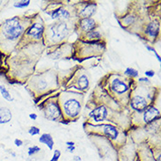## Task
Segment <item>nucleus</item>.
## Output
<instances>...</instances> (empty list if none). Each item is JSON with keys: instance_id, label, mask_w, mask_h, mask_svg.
<instances>
[{"instance_id": "obj_24", "label": "nucleus", "mask_w": 161, "mask_h": 161, "mask_svg": "<svg viewBox=\"0 0 161 161\" xmlns=\"http://www.w3.org/2000/svg\"><path fill=\"white\" fill-rule=\"evenodd\" d=\"M31 4L30 0H20V1H15L13 3V6L18 9H24L29 6Z\"/></svg>"}, {"instance_id": "obj_26", "label": "nucleus", "mask_w": 161, "mask_h": 161, "mask_svg": "<svg viewBox=\"0 0 161 161\" xmlns=\"http://www.w3.org/2000/svg\"><path fill=\"white\" fill-rule=\"evenodd\" d=\"M145 48H146V49H147L148 51L152 52V53L155 55V56H156L157 60L158 61V63L161 62V56H160V55L157 52V50L153 48V46H151V45H145Z\"/></svg>"}, {"instance_id": "obj_6", "label": "nucleus", "mask_w": 161, "mask_h": 161, "mask_svg": "<svg viewBox=\"0 0 161 161\" xmlns=\"http://www.w3.org/2000/svg\"><path fill=\"white\" fill-rule=\"evenodd\" d=\"M45 27L46 25H45L44 20L40 16V14L37 13L31 25L26 30L25 34L23 35L18 45L24 47L26 45H32L35 43H39L41 42H43Z\"/></svg>"}, {"instance_id": "obj_27", "label": "nucleus", "mask_w": 161, "mask_h": 161, "mask_svg": "<svg viewBox=\"0 0 161 161\" xmlns=\"http://www.w3.org/2000/svg\"><path fill=\"white\" fill-rule=\"evenodd\" d=\"M28 134L32 136H38V135L41 134V129H40V128L36 127V126H32L28 129Z\"/></svg>"}, {"instance_id": "obj_5", "label": "nucleus", "mask_w": 161, "mask_h": 161, "mask_svg": "<svg viewBox=\"0 0 161 161\" xmlns=\"http://www.w3.org/2000/svg\"><path fill=\"white\" fill-rule=\"evenodd\" d=\"M106 78L105 85L115 101H124L126 104H129L131 93L135 87L134 85L136 83L135 79L128 78L119 73L108 74Z\"/></svg>"}, {"instance_id": "obj_14", "label": "nucleus", "mask_w": 161, "mask_h": 161, "mask_svg": "<svg viewBox=\"0 0 161 161\" xmlns=\"http://www.w3.org/2000/svg\"><path fill=\"white\" fill-rule=\"evenodd\" d=\"M143 39L150 42H156L160 35V22L157 20H151L143 25V29L140 31Z\"/></svg>"}, {"instance_id": "obj_22", "label": "nucleus", "mask_w": 161, "mask_h": 161, "mask_svg": "<svg viewBox=\"0 0 161 161\" xmlns=\"http://www.w3.org/2000/svg\"><path fill=\"white\" fill-rule=\"evenodd\" d=\"M123 75L128 78H130V79H135L138 76H139V72L137 70L132 68V67H127L123 72Z\"/></svg>"}, {"instance_id": "obj_29", "label": "nucleus", "mask_w": 161, "mask_h": 161, "mask_svg": "<svg viewBox=\"0 0 161 161\" xmlns=\"http://www.w3.org/2000/svg\"><path fill=\"white\" fill-rule=\"evenodd\" d=\"M136 83H139V84H143V85H146V84H150V80L149 78H147L146 77H141L137 79V82Z\"/></svg>"}, {"instance_id": "obj_18", "label": "nucleus", "mask_w": 161, "mask_h": 161, "mask_svg": "<svg viewBox=\"0 0 161 161\" xmlns=\"http://www.w3.org/2000/svg\"><path fill=\"white\" fill-rule=\"evenodd\" d=\"M141 114L144 125H149L160 118V111L153 104L150 105Z\"/></svg>"}, {"instance_id": "obj_2", "label": "nucleus", "mask_w": 161, "mask_h": 161, "mask_svg": "<svg viewBox=\"0 0 161 161\" xmlns=\"http://www.w3.org/2000/svg\"><path fill=\"white\" fill-rule=\"evenodd\" d=\"M58 87V78L56 73L49 69L43 72H39L31 77L28 83V88L31 92L34 99L50 94Z\"/></svg>"}, {"instance_id": "obj_19", "label": "nucleus", "mask_w": 161, "mask_h": 161, "mask_svg": "<svg viewBox=\"0 0 161 161\" xmlns=\"http://www.w3.org/2000/svg\"><path fill=\"white\" fill-rule=\"evenodd\" d=\"M79 39L85 42H104L103 35L98 29L80 35Z\"/></svg>"}, {"instance_id": "obj_9", "label": "nucleus", "mask_w": 161, "mask_h": 161, "mask_svg": "<svg viewBox=\"0 0 161 161\" xmlns=\"http://www.w3.org/2000/svg\"><path fill=\"white\" fill-rule=\"evenodd\" d=\"M154 95H150V93H147L145 95H142V93H131L129 105V107L135 111L137 114H142L150 105L153 104L154 100Z\"/></svg>"}, {"instance_id": "obj_10", "label": "nucleus", "mask_w": 161, "mask_h": 161, "mask_svg": "<svg viewBox=\"0 0 161 161\" xmlns=\"http://www.w3.org/2000/svg\"><path fill=\"white\" fill-rule=\"evenodd\" d=\"M55 6L51 4L49 6L47 10V14L50 16V18L56 21L63 20V21H71L73 18L74 12H71L66 6L63 3H53Z\"/></svg>"}, {"instance_id": "obj_1", "label": "nucleus", "mask_w": 161, "mask_h": 161, "mask_svg": "<svg viewBox=\"0 0 161 161\" xmlns=\"http://www.w3.org/2000/svg\"><path fill=\"white\" fill-rule=\"evenodd\" d=\"M36 13L32 16H14L0 25V44L13 47L18 45Z\"/></svg>"}, {"instance_id": "obj_11", "label": "nucleus", "mask_w": 161, "mask_h": 161, "mask_svg": "<svg viewBox=\"0 0 161 161\" xmlns=\"http://www.w3.org/2000/svg\"><path fill=\"white\" fill-rule=\"evenodd\" d=\"M87 124H89L91 127H93L96 134L103 136L104 137L107 138L109 141L113 143L118 142L121 136V130L112 123H102L97 125H93V123H87Z\"/></svg>"}, {"instance_id": "obj_21", "label": "nucleus", "mask_w": 161, "mask_h": 161, "mask_svg": "<svg viewBox=\"0 0 161 161\" xmlns=\"http://www.w3.org/2000/svg\"><path fill=\"white\" fill-rule=\"evenodd\" d=\"M13 119V113L8 107H0V124L9 122Z\"/></svg>"}, {"instance_id": "obj_36", "label": "nucleus", "mask_w": 161, "mask_h": 161, "mask_svg": "<svg viewBox=\"0 0 161 161\" xmlns=\"http://www.w3.org/2000/svg\"><path fill=\"white\" fill-rule=\"evenodd\" d=\"M73 160L74 161H81V157H79V156H74Z\"/></svg>"}, {"instance_id": "obj_16", "label": "nucleus", "mask_w": 161, "mask_h": 161, "mask_svg": "<svg viewBox=\"0 0 161 161\" xmlns=\"http://www.w3.org/2000/svg\"><path fill=\"white\" fill-rule=\"evenodd\" d=\"M52 49L51 51H49L48 55L49 57H51L53 60H57L64 58L65 56L70 57L71 55L73 54V46L71 44L68 43H63L56 47L49 48V49Z\"/></svg>"}, {"instance_id": "obj_31", "label": "nucleus", "mask_w": 161, "mask_h": 161, "mask_svg": "<svg viewBox=\"0 0 161 161\" xmlns=\"http://www.w3.org/2000/svg\"><path fill=\"white\" fill-rule=\"evenodd\" d=\"M23 143H24V142H23L21 139H20V138H15V139H14V144H15L17 147H20V146H22V145H23Z\"/></svg>"}, {"instance_id": "obj_13", "label": "nucleus", "mask_w": 161, "mask_h": 161, "mask_svg": "<svg viewBox=\"0 0 161 161\" xmlns=\"http://www.w3.org/2000/svg\"><path fill=\"white\" fill-rule=\"evenodd\" d=\"M67 88H75L82 93L86 92L90 86V78L89 75L86 71L83 69H79L74 75L72 76L71 79L66 85Z\"/></svg>"}, {"instance_id": "obj_25", "label": "nucleus", "mask_w": 161, "mask_h": 161, "mask_svg": "<svg viewBox=\"0 0 161 161\" xmlns=\"http://www.w3.org/2000/svg\"><path fill=\"white\" fill-rule=\"evenodd\" d=\"M40 150H41V147L40 146H38V145H33V146H31V147L28 148V155L29 157H32V156L39 153Z\"/></svg>"}, {"instance_id": "obj_12", "label": "nucleus", "mask_w": 161, "mask_h": 161, "mask_svg": "<svg viewBox=\"0 0 161 161\" xmlns=\"http://www.w3.org/2000/svg\"><path fill=\"white\" fill-rule=\"evenodd\" d=\"M97 3L95 1H82L74 5L73 11L77 19L93 18L97 13Z\"/></svg>"}, {"instance_id": "obj_20", "label": "nucleus", "mask_w": 161, "mask_h": 161, "mask_svg": "<svg viewBox=\"0 0 161 161\" xmlns=\"http://www.w3.org/2000/svg\"><path fill=\"white\" fill-rule=\"evenodd\" d=\"M39 143H42V144H45L50 150H53L54 145H55V142H54L53 136L49 133H43V134H42L41 136L39 137Z\"/></svg>"}, {"instance_id": "obj_32", "label": "nucleus", "mask_w": 161, "mask_h": 161, "mask_svg": "<svg viewBox=\"0 0 161 161\" xmlns=\"http://www.w3.org/2000/svg\"><path fill=\"white\" fill-rule=\"evenodd\" d=\"M28 117H29L32 121H36L37 118H38V115H37L35 113H31V114H29Z\"/></svg>"}, {"instance_id": "obj_30", "label": "nucleus", "mask_w": 161, "mask_h": 161, "mask_svg": "<svg viewBox=\"0 0 161 161\" xmlns=\"http://www.w3.org/2000/svg\"><path fill=\"white\" fill-rule=\"evenodd\" d=\"M155 71H153V70H147V71H144V75H145V77L147 78H153L154 76H155Z\"/></svg>"}, {"instance_id": "obj_28", "label": "nucleus", "mask_w": 161, "mask_h": 161, "mask_svg": "<svg viewBox=\"0 0 161 161\" xmlns=\"http://www.w3.org/2000/svg\"><path fill=\"white\" fill-rule=\"evenodd\" d=\"M61 155H62L61 150H54V153H53V156H52V157H51V159H50V161H58L59 158H60V157H61Z\"/></svg>"}, {"instance_id": "obj_15", "label": "nucleus", "mask_w": 161, "mask_h": 161, "mask_svg": "<svg viewBox=\"0 0 161 161\" xmlns=\"http://www.w3.org/2000/svg\"><path fill=\"white\" fill-rule=\"evenodd\" d=\"M100 27L99 22L93 18L87 19H78L75 23V31L78 32L80 35L92 32L98 29Z\"/></svg>"}, {"instance_id": "obj_35", "label": "nucleus", "mask_w": 161, "mask_h": 161, "mask_svg": "<svg viewBox=\"0 0 161 161\" xmlns=\"http://www.w3.org/2000/svg\"><path fill=\"white\" fill-rule=\"evenodd\" d=\"M65 143H66V146H75V142L73 141H67Z\"/></svg>"}, {"instance_id": "obj_3", "label": "nucleus", "mask_w": 161, "mask_h": 161, "mask_svg": "<svg viewBox=\"0 0 161 161\" xmlns=\"http://www.w3.org/2000/svg\"><path fill=\"white\" fill-rule=\"evenodd\" d=\"M75 23L76 21L73 20H58L46 25L43 36V44L49 49L65 43L72 32L75 31Z\"/></svg>"}, {"instance_id": "obj_17", "label": "nucleus", "mask_w": 161, "mask_h": 161, "mask_svg": "<svg viewBox=\"0 0 161 161\" xmlns=\"http://www.w3.org/2000/svg\"><path fill=\"white\" fill-rule=\"evenodd\" d=\"M109 115V110L108 107L104 105L100 104L97 107H95L88 114L89 119L92 120L93 122L99 123V122H103L105 121Z\"/></svg>"}, {"instance_id": "obj_23", "label": "nucleus", "mask_w": 161, "mask_h": 161, "mask_svg": "<svg viewBox=\"0 0 161 161\" xmlns=\"http://www.w3.org/2000/svg\"><path fill=\"white\" fill-rule=\"evenodd\" d=\"M0 94H1V96L6 100L7 101H10V102H13L14 100V98L13 96L11 94V93L7 90V88L4 85H0Z\"/></svg>"}, {"instance_id": "obj_4", "label": "nucleus", "mask_w": 161, "mask_h": 161, "mask_svg": "<svg viewBox=\"0 0 161 161\" xmlns=\"http://www.w3.org/2000/svg\"><path fill=\"white\" fill-rule=\"evenodd\" d=\"M58 100L64 122H72L80 117L83 107V93L64 91L59 93Z\"/></svg>"}, {"instance_id": "obj_8", "label": "nucleus", "mask_w": 161, "mask_h": 161, "mask_svg": "<svg viewBox=\"0 0 161 161\" xmlns=\"http://www.w3.org/2000/svg\"><path fill=\"white\" fill-rule=\"evenodd\" d=\"M58 95L59 93L49 96L38 106L46 119L56 122H64V118L59 105Z\"/></svg>"}, {"instance_id": "obj_34", "label": "nucleus", "mask_w": 161, "mask_h": 161, "mask_svg": "<svg viewBox=\"0 0 161 161\" xmlns=\"http://www.w3.org/2000/svg\"><path fill=\"white\" fill-rule=\"evenodd\" d=\"M3 57H4V53L0 50V67H1L2 63H3Z\"/></svg>"}, {"instance_id": "obj_33", "label": "nucleus", "mask_w": 161, "mask_h": 161, "mask_svg": "<svg viewBox=\"0 0 161 161\" xmlns=\"http://www.w3.org/2000/svg\"><path fill=\"white\" fill-rule=\"evenodd\" d=\"M75 150H76V147L75 146H67V151H69L70 153H74V151H75Z\"/></svg>"}, {"instance_id": "obj_7", "label": "nucleus", "mask_w": 161, "mask_h": 161, "mask_svg": "<svg viewBox=\"0 0 161 161\" xmlns=\"http://www.w3.org/2000/svg\"><path fill=\"white\" fill-rule=\"evenodd\" d=\"M72 56L78 58H90L104 53L106 43L104 42H85L78 39L73 45Z\"/></svg>"}]
</instances>
